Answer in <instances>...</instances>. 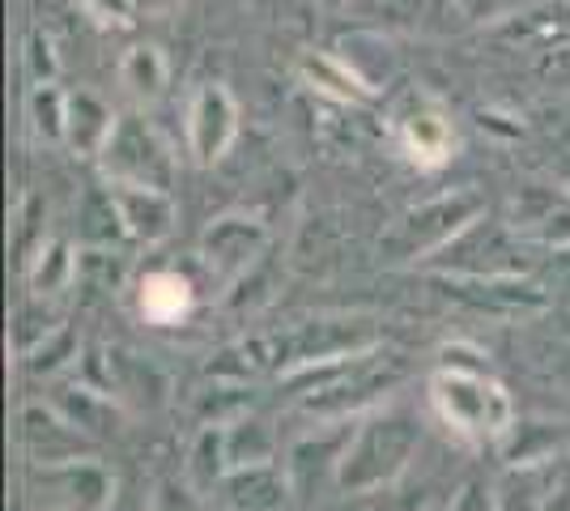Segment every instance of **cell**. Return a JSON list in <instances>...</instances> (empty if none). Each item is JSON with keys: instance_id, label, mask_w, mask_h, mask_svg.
Here are the masks:
<instances>
[{"instance_id": "ee69618b", "label": "cell", "mask_w": 570, "mask_h": 511, "mask_svg": "<svg viewBox=\"0 0 570 511\" xmlns=\"http://www.w3.org/2000/svg\"><path fill=\"white\" fill-rule=\"evenodd\" d=\"M511 4H515V0H469V13L485 22V18H499V13H507Z\"/></svg>"}, {"instance_id": "c3c4849f", "label": "cell", "mask_w": 570, "mask_h": 511, "mask_svg": "<svg viewBox=\"0 0 570 511\" xmlns=\"http://www.w3.org/2000/svg\"><path fill=\"white\" fill-rule=\"evenodd\" d=\"M567 4H570V0H567Z\"/></svg>"}, {"instance_id": "30bf717a", "label": "cell", "mask_w": 570, "mask_h": 511, "mask_svg": "<svg viewBox=\"0 0 570 511\" xmlns=\"http://www.w3.org/2000/svg\"><path fill=\"white\" fill-rule=\"evenodd\" d=\"M392 120H396L392 128H396V141H401L409 163L434 170L452 158L455 128H452V120L443 116V107L430 95H409Z\"/></svg>"}, {"instance_id": "52a82bcc", "label": "cell", "mask_w": 570, "mask_h": 511, "mask_svg": "<svg viewBox=\"0 0 570 511\" xmlns=\"http://www.w3.org/2000/svg\"><path fill=\"white\" fill-rule=\"evenodd\" d=\"M268 239L273 235H268V226L261 218H252V214H222L200 235V261H205V268L214 273L217 282L230 286L268 252Z\"/></svg>"}, {"instance_id": "1f68e13d", "label": "cell", "mask_w": 570, "mask_h": 511, "mask_svg": "<svg viewBox=\"0 0 570 511\" xmlns=\"http://www.w3.org/2000/svg\"><path fill=\"white\" fill-rule=\"evenodd\" d=\"M13 252H18V265L30 268L35 256L48 247V205L39 196H22L18 209H13Z\"/></svg>"}, {"instance_id": "d590c367", "label": "cell", "mask_w": 570, "mask_h": 511, "mask_svg": "<svg viewBox=\"0 0 570 511\" xmlns=\"http://www.w3.org/2000/svg\"><path fill=\"white\" fill-rule=\"evenodd\" d=\"M268 298H273V265H268V252H264L261 261L247 268L238 282H230V291H226V312L252 316V312H261Z\"/></svg>"}, {"instance_id": "603a6c76", "label": "cell", "mask_w": 570, "mask_h": 511, "mask_svg": "<svg viewBox=\"0 0 570 511\" xmlns=\"http://www.w3.org/2000/svg\"><path fill=\"white\" fill-rule=\"evenodd\" d=\"M77 239L86 247H119L128 239V226L119 218V205L111 184L90 188L77 205Z\"/></svg>"}, {"instance_id": "83f0119b", "label": "cell", "mask_w": 570, "mask_h": 511, "mask_svg": "<svg viewBox=\"0 0 570 511\" xmlns=\"http://www.w3.org/2000/svg\"><path fill=\"white\" fill-rule=\"evenodd\" d=\"M252 401H256V392L247 380H214L196 396V417H200V426H230L252 414Z\"/></svg>"}, {"instance_id": "7a4b0ae2", "label": "cell", "mask_w": 570, "mask_h": 511, "mask_svg": "<svg viewBox=\"0 0 570 511\" xmlns=\"http://www.w3.org/2000/svg\"><path fill=\"white\" fill-rule=\"evenodd\" d=\"M476 218H485V196L476 188H452L434 200L413 205L409 214L392 222L383 230L380 252L387 261H430L452 239H460Z\"/></svg>"}, {"instance_id": "2e32d148", "label": "cell", "mask_w": 570, "mask_h": 511, "mask_svg": "<svg viewBox=\"0 0 570 511\" xmlns=\"http://www.w3.org/2000/svg\"><path fill=\"white\" fill-rule=\"evenodd\" d=\"M350 426H341V431H320V435H307L298 439L294 448H289V456H285V478H289V487L298 499H311L324 478H336V464L345 456V443H350Z\"/></svg>"}, {"instance_id": "bcb514c9", "label": "cell", "mask_w": 570, "mask_h": 511, "mask_svg": "<svg viewBox=\"0 0 570 511\" xmlns=\"http://www.w3.org/2000/svg\"><path fill=\"white\" fill-rule=\"evenodd\" d=\"M541 511H570V487L549 490V499L541 503Z\"/></svg>"}, {"instance_id": "d6a6232c", "label": "cell", "mask_w": 570, "mask_h": 511, "mask_svg": "<svg viewBox=\"0 0 570 511\" xmlns=\"http://www.w3.org/2000/svg\"><path fill=\"white\" fill-rule=\"evenodd\" d=\"M546 469L549 464H523V469H511V473L502 478V487L494 490L499 511H541V503L549 499Z\"/></svg>"}, {"instance_id": "ba28073f", "label": "cell", "mask_w": 570, "mask_h": 511, "mask_svg": "<svg viewBox=\"0 0 570 511\" xmlns=\"http://www.w3.org/2000/svg\"><path fill=\"white\" fill-rule=\"evenodd\" d=\"M35 487L48 490L56 511H107L116 499V473L95 456H77L65 464H39Z\"/></svg>"}, {"instance_id": "e0dca14e", "label": "cell", "mask_w": 570, "mask_h": 511, "mask_svg": "<svg viewBox=\"0 0 570 511\" xmlns=\"http://www.w3.org/2000/svg\"><path fill=\"white\" fill-rule=\"evenodd\" d=\"M119 205V218L128 226L132 244H163L175 230V196L163 188H141V184H111Z\"/></svg>"}, {"instance_id": "4dcf8cb0", "label": "cell", "mask_w": 570, "mask_h": 511, "mask_svg": "<svg viewBox=\"0 0 570 511\" xmlns=\"http://www.w3.org/2000/svg\"><path fill=\"white\" fill-rule=\"evenodd\" d=\"M119 81L128 86V95L154 102V98L167 90V60L158 48H132L119 65Z\"/></svg>"}, {"instance_id": "f546056e", "label": "cell", "mask_w": 570, "mask_h": 511, "mask_svg": "<svg viewBox=\"0 0 570 511\" xmlns=\"http://www.w3.org/2000/svg\"><path fill=\"white\" fill-rule=\"evenodd\" d=\"M226 452H230V469H243V464H268L277 456V439L264 426L261 417H238L226 426Z\"/></svg>"}, {"instance_id": "7402d4cb", "label": "cell", "mask_w": 570, "mask_h": 511, "mask_svg": "<svg viewBox=\"0 0 570 511\" xmlns=\"http://www.w3.org/2000/svg\"><path fill=\"white\" fill-rule=\"evenodd\" d=\"M499 452L507 469H523V464H553L558 456V448L567 443V431L562 426H553V422H511L499 439Z\"/></svg>"}, {"instance_id": "7c38bea8", "label": "cell", "mask_w": 570, "mask_h": 511, "mask_svg": "<svg viewBox=\"0 0 570 511\" xmlns=\"http://www.w3.org/2000/svg\"><path fill=\"white\" fill-rule=\"evenodd\" d=\"M401 380V371L396 366H375V358L366 354L362 363L341 380V384H333V389L324 392H311V396H303L298 405H303V414H315V417H333V422H350V417L357 414V410H366V405H375L383 392L392 389Z\"/></svg>"}, {"instance_id": "9c48e42d", "label": "cell", "mask_w": 570, "mask_h": 511, "mask_svg": "<svg viewBox=\"0 0 570 511\" xmlns=\"http://www.w3.org/2000/svg\"><path fill=\"white\" fill-rule=\"evenodd\" d=\"M443 286L460 303L499 320H532L549 312V291L528 282L523 273L520 277H448L443 273Z\"/></svg>"}, {"instance_id": "ffe728a7", "label": "cell", "mask_w": 570, "mask_h": 511, "mask_svg": "<svg viewBox=\"0 0 570 511\" xmlns=\"http://www.w3.org/2000/svg\"><path fill=\"white\" fill-rule=\"evenodd\" d=\"M191 303H196V291H191L188 277L175 273V268H154V273H145L141 286H137V307L158 328H170V324L188 320Z\"/></svg>"}, {"instance_id": "7dc6e473", "label": "cell", "mask_w": 570, "mask_h": 511, "mask_svg": "<svg viewBox=\"0 0 570 511\" xmlns=\"http://www.w3.org/2000/svg\"><path fill=\"white\" fill-rule=\"evenodd\" d=\"M179 0H137V13H167Z\"/></svg>"}, {"instance_id": "277c9868", "label": "cell", "mask_w": 570, "mask_h": 511, "mask_svg": "<svg viewBox=\"0 0 570 511\" xmlns=\"http://www.w3.org/2000/svg\"><path fill=\"white\" fill-rule=\"evenodd\" d=\"M375 345H380V328L362 316H320L268 333L273 371L282 375L311 363H328V358H357V354H371Z\"/></svg>"}, {"instance_id": "ac0fdd59", "label": "cell", "mask_w": 570, "mask_h": 511, "mask_svg": "<svg viewBox=\"0 0 570 511\" xmlns=\"http://www.w3.org/2000/svg\"><path fill=\"white\" fill-rule=\"evenodd\" d=\"M222 494V503L230 511H285L289 503V478H285V469L277 464H243V469H230L226 473V482L217 487Z\"/></svg>"}, {"instance_id": "5b68a950", "label": "cell", "mask_w": 570, "mask_h": 511, "mask_svg": "<svg viewBox=\"0 0 570 511\" xmlns=\"http://www.w3.org/2000/svg\"><path fill=\"white\" fill-rule=\"evenodd\" d=\"M98 170L107 184H141V188H175V154L163 132L145 116H119L111 141L98 154Z\"/></svg>"}, {"instance_id": "f6af8a7d", "label": "cell", "mask_w": 570, "mask_h": 511, "mask_svg": "<svg viewBox=\"0 0 570 511\" xmlns=\"http://www.w3.org/2000/svg\"><path fill=\"white\" fill-rule=\"evenodd\" d=\"M549 277L570 286V247H553V261H549Z\"/></svg>"}, {"instance_id": "4316f807", "label": "cell", "mask_w": 570, "mask_h": 511, "mask_svg": "<svg viewBox=\"0 0 570 511\" xmlns=\"http://www.w3.org/2000/svg\"><path fill=\"white\" fill-rule=\"evenodd\" d=\"M26 282H30V298H60L65 291H72L77 282V252L69 244H48L35 265L26 268Z\"/></svg>"}, {"instance_id": "8d00e7d4", "label": "cell", "mask_w": 570, "mask_h": 511, "mask_svg": "<svg viewBox=\"0 0 570 511\" xmlns=\"http://www.w3.org/2000/svg\"><path fill=\"white\" fill-rule=\"evenodd\" d=\"M439 366H443V371H460V375H494V371H490V358H485L476 345H469V341L443 345V350H439Z\"/></svg>"}, {"instance_id": "6da1fadb", "label": "cell", "mask_w": 570, "mask_h": 511, "mask_svg": "<svg viewBox=\"0 0 570 511\" xmlns=\"http://www.w3.org/2000/svg\"><path fill=\"white\" fill-rule=\"evenodd\" d=\"M417 448H422L417 417L396 414V410L366 417L350 435L345 456L336 464V490L341 494H375V490L392 487L417 456Z\"/></svg>"}, {"instance_id": "b9f144b4", "label": "cell", "mask_w": 570, "mask_h": 511, "mask_svg": "<svg viewBox=\"0 0 570 511\" xmlns=\"http://www.w3.org/2000/svg\"><path fill=\"white\" fill-rule=\"evenodd\" d=\"M448 511H499V499L485 482H464V487L452 494Z\"/></svg>"}, {"instance_id": "cb8c5ba5", "label": "cell", "mask_w": 570, "mask_h": 511, "mask_svg": "<svg viewBox=\"0 0 570 511\" xmlns=\"http://www.w3.org/2000/svg\"><path fill=\"white\" fill-rule=\"evenodd\" d=\"M230 473V452H226V426H200V435L188 452V487L205 499L214 494Z\"/></svg>"}, {"instance_id": "60d3db41", "label": "cell", "mask_w": 570, "mask_h": 511, "mask_svg": "<svg viewBox=\"0 0 570 511\" xmlns=\"http://www.w3.org/2000/svg\"><path fill=\"white\" fill-rule=\"evenodd\" d=\"M528 239H537V244H546V247H570V200L562 209H553Z\"/></svg>"}, {"instance_id": "4fadbf2b", "label": "cell", "mask_w": 570, "mask_h": 511, "mask_svg": "<svg viewBox=\"0 0 570 511\" xmlns=\"http://www.w3.org/2000/svg\"><path fill=\"white\" fill-rule=\"evenodd\" d=\"M18 426H22L26 456L35 464H65L77 461V456H90V443H95L90 435H81L56 405H43V401L22 405Z\"/></svg>"}, {"instance_id": "7bdbcfd3", "label": "cell", "mask_w": 570, "mask_h": 511, "mask_svg": "<svg viewBox=\"0 0 570 511\" xmlns=\"http://www.w3.org/2000/svg\"><path fill=\"white\" fill-rule=\"evenodd\" d=\"M537 73L546 77L549 86H570V43L546 51V60H541V69H537Z\"/></svg>"}, {"instance_id": "3957f363", "label": "cell", "mask_w": 570, "mask_h": 511, "mask_svg": "<svg viewBox=\"0 0 570 511\" xmlns=\"http://www.w3.org/2000/svg\"><path fill=\"white\" fill-rule=\"evenodd\" d=\"M430 401L455 435L473 439V443L499 439L515 422L511 392L502 389L494 375H460V371L439 366L430 380Z\"/></svg>"}, {"instance_id": "5bb4252c", "label": "cell", "mask_w": 570, "mask_h": 511, "mask_svg": "<svg viewBox=\"0 0 570 511\" xmlns=\"http://www.w3.org/2000/svg\"><path fill=\"white\" fill-rule=\"evenodd\" d=\"M107 366H111V384L107 389L116 392L124 405L149 414V410H163L170 401V375L154 358L107 345Z\"/></svg>"}, {"instance_id": "836d02e7", "label": "cell", "mask_w": 570, "mask_h": 511, "mask_svg": "<svg viewBox=\"0 0 570 511\" xmlns=\"http://www.w3.org/2000/svg\"><path fill=\"white\" fill-rule=\"evenodd\" d=\"M570 196L567 193H558L553 184H523L520 188V196L511 200V226L520 230V235H532L541 222L553 214V209H562Z\"/></svg>"}, {"instance_id": "f35d334b", "label": "cell", "mask_w": 570, "mask_h": 511, "mask_svg": "<svg viewBox=\"0 0 570 511\" xmlns=\"http://www.w3.org/2000/svg\"><path fill=\"white\" fill-rule=\"evenodd\" d=\"M149 511H200V494L184 482H158V490H154V503H149Z\"/></svg>"}, {"instance_id": "ab89813d", "label": "cell", "mask_w": 570, "mask_h": 511, "mask_svg": "<svg viewBox=\"0 0 570 511\" xmlns=\"http://www.w3.org/2000/svg\"><path fill=\"white\" fill-rule=\"evenodd\" d=\"M77 4L107 26H128L137 18V0H77Z\"/></svg>"}, {"instance_id": "8fae6325", "label": "cell", "mask_w": 570, "mask_h": 511, "mask_svg": "<svg viewBox=\"0 0 570 511\" xmlns=\"http://www.w3.org/2000/svg\"><path fill=\"white\" fill-rule=\"evenodd\" d=\"M238 137V102L226 86H200L188 102V154L196 167H214Z\"/></svg>"}, {"instance_id": "8992f818", "label": "cell", "mask_w": 570, "mask_h": 511, "mask_svg": "<svg viewBox=\"0 0 570 511\" xmlns=\"http://www.w3.org/2000/svg\"><path fill=\"white\" fill-rule=\"evenodd\" d=\"M523 239L528 235H520L511 222H494L485 214L439 256H430V265L448 277H520L532 268Z\"/></svg>"}, {"instance_id": "d4e9b609", "label": "cell", "mask_w": 570, "mask_h": 511, "mask_svg": "<svg viewBox=\"0 0 570 511\" xmlns=\"http://www.w3.org/2000/svg\"><path fill=\"white\" fill-rule=\"evenodd\" d=\"M124 286V256L116 247H81L77 252V282L72 291H81L86 303L111 298Z\"/></svg>"}, {"instance_id": "484cf974", "label": "cell", "mask_w": 570, "mask_h": 511, "mask_svg": "<svg viewBox=\"0 0 570 511\" xmlns=\"http://www.w3.org/2000/svg\"><path fill=\"white\" fill-rule=\"evenodd\" d=\"M341 60L354 69L375 95L383 90V81L396 73V56L392 48L383 43V35H371V30H362V35H350V39H341Z\"/></svg>"}, {"instance_id": "d6986e66", "label": "cell", "mask_w": 570, "mask_h": 511, "mask_svg": "<svg viewBox=\"0 0 570 511\" xmlns=\"http://www.w3.org/2000/svg\"><path fill=\"white\" fill-rule=\"evenodd\" d=\"M298 81L315 90V95L333 98V102H345V107H366L375 90L362 81V77L341 60V51H307L298 60Z\"/></svg>"}, {"instance_id": "44dd1931", "label": "cell", "mask_w": 570, "mask_h": 511, "mask_svg": "<svg viewBox=\"0 0 570 511\" xmlns=\"http://www.w3.org/2000/svg\"><path fill=\"white\" fill-rule=\"evenodd\" d=\"M116 111L90 90H77L69 95V120H65V146L77 158H95L102 154V146L111 141V128H116Z\"/></svg>"}, {"instance_id": "f1b7e54d", "label": "cell", "mask_w": 570, "mask_h": 511, "mask_svg": "<svg viewBox=\"0 0 570 511\" xmlns=\"http://www.w3.org/2000/svg\"><path fill=\"white\" fill-rule=\"evenodd\" d=\"M26 120L39 141H65V120H69V95L56 81H35L26 98Z\"/></svg>"}, {"instance_id": "74e56055", "label": "cell", "mask_w": 570, "mask_h": 511, "mask_svg": "<svg viewBox=\"0 0 570 511\" xmlns=\"http://www.w3.org/2000/svg\"><path fill=\"white\" fill-rule=\"evenodd\" d=\"M26 69H30L35 81H56V73H60L56 48H51V39L43 30H35V35L26 39Z\"/></svg>"}, {"instance_id": "9a60e30c", "label": "cell", "mask_w": 570, "mask_h": 511, "mask_svg": "<svg viewBox=\"0 0 570 511\" xmlns=\"http://www.w3.org/2000/svg\"><path fill=\"white\" fill-rule=\"evenodd\" d=\"M51 405L69 417L81 435L95 439V443L98 439H111V435L124 431V401H119L116 392L95 389V384H86V380H77V384H60L56 396H51Z\"/></svg>"}, {"instance_id": "e575fe53", "label": "cell", "mask_w": 570, "mask_h": 511, "mask_svg": "<svg viewBox=\"0 0 570 511\" xmlns=\"http://www.w3.org/2000/svg\"><path fill=\"white\" fill-rule=\"evenodd\" d=\"M77 354H81V341L72 333V324H60V328H51L48 337L26 354L22 363L30 375H60L69 363H77Z\"/></svg>"}]
</instances>
